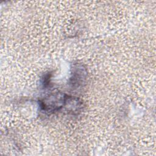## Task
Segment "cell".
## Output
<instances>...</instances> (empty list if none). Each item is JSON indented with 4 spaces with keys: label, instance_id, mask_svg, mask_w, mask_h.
<instances>
[{
    "label": "cell",
    "instance_id": "cell-1",
    "mask_svg": "<svg viewBox=\"0 0 156 156\" xmlns=\"http://www.w3.org/2000/svg\"><path fill=\"white\" fill-rule=\"evenodd\" d=\"M67 94L62 92L51 93L38 101L40 110L44 113L50 115L64 108Z\"/></svg>",
    "mask_w": 156,
    "mask_h": 156
},
{
    "label": "cell",
    "instance_id": "cell-2",
    "mask_svg": "<svg viewBox=\"0 0 156 156\" xmlns=\"http://www.w3.org/2000/svg\"><path fill=\"white\" fill-rule=\"evenodd\" d=\"M87 71L84 66L80 63L74 64L72 68L69 84L72 88H79L85 83Z\"/></svg>",
    "mask_w": 156,
    "mask_h": 156
},
{
    "label": "cell",
    "instance_id": "cell-3",
    "mask_svg": "<svg viewBox=\"0 0 156 156\" xmlns=\"http://www.w3.org/2000/svg\"><path fill=\"white\" fill-rule=\"evenodd\" d=\"M51 77V75L50 74H46L45 76L42 77L41 83L43 87H47L49 86L50 83V79Z\"/></svg>",
    "mask_w": 156,
    "mask_h": 156
}]
</instances>
